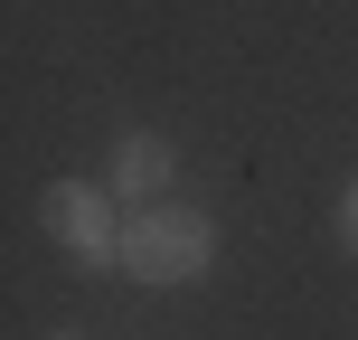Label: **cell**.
<instances>
[{"label": "cell", "instance_id": "obj_1", "mask_svg": "<svg viewBox=\"0 0 358 340\" xmlns=\"http://www.w3.org/2000/svg\"><path fill=\"white\" fill-rule=\"evenodd\" d=\"M217 217L208 208H179V198H161V208H132V227H123V274L142 293H189V284H208L217 274Z\"/></svg>", "mask_w": 358, "mask_h": 340}, {"label": "cell", "instance_id": "obj_2", "mask_svg": "<svg viewBox=\"0 0 358 340\" xmlns=\"http://www.w3.org/2000/svg\"><path fill=\"white\" fill-rule=\"evenodd\" d=\"M38 217H48L57 255H66L76 274H123V198L104 189V179H57L48 198H38Z\"/></svg>", "mask_w": 358, "mask_h": 340}, {"label": "cell", "instance_id": "obj_3", "mask_svg": "<svg viewBox=\"0 0 358 340\" xmlns=\"http://www.w3.org/2000/svg\"><path fill=\"white\" fill-rule=\"evenodd\" d=\"M170 179H179V142H170V132H151V123L113 132V151H104V189H113V198H132V208H161Z\"/></svg>", "mask_w": 358, "mask_h": 340}, {"label": "cell", "instance_id": "obj_4", "mask_svg": "<svg viewBox=\"0 0 358 340\" xmlns=\"http://www.w3.org/2000/svg\"><path fill=\"white\" fill-rule=\"evenodd\" d=\"M340 246L358 255V179H349V189H340Z\"/></svg>", "mask_w": 358, "mask_h": 340}, {"label": "cell", "instance_id": "obj_5", "mask_svg": "<svg viewBox=\"0 0 358 340\" xmlns=\"http://www.w3.org/2000/svg\"><path fill=\"white\" fill-rule=\"evenodd\" d=\"M57 340H76V331H57Z\"/></svg>", "mask_w": 358, "mask_h": 340}]
</instances>
